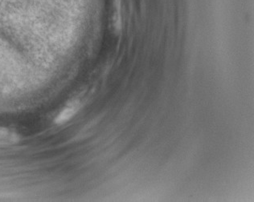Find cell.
I'll return each instance as SVG.
<instances>
[{
    "mask_svg": "<svg viewBox=\"0 0 254 202\" xmlns=\"http://www.w3.org/2000/svg\"><path fill=\"white\" fill-rule=\"evenodd\" d=\"M19 138L18 134L11 129L0 127V146H11L17 143Z\"/></svg>",
    "mask_w": 254,
    "mask_h": 202,
    "instance_id": "6da1fadb",
    "label": "cell"
},
{
    "mask_svg": "<svg viewBox=\"0 0 254 202\" xmlns=\"http://www.w3.org/2000/svg\"><path fill=\"white\" fill-rule=\"evenodd\" d=\"M76 110H77V107L75 104H72V105L64 107L56 118L55 122L59 124L68 122V120L71 118L73 117V116L76 114Z\"/></svg>",
    "mask_w": 254,
    "mask_h": 202,
    "instance_id": "7a4b0ae2",
    "label": "cell"
}]
</instances>
